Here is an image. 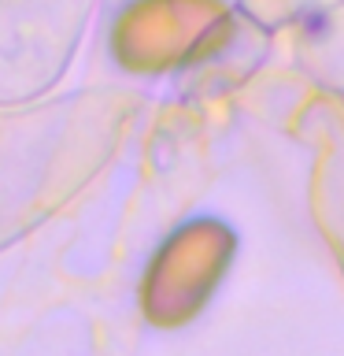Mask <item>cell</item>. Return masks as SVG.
<instances>
[{"label":"cell","instance_id":"obj_1","mask_svg":"<svg viewBox=\"0 0 344 356\" xmlns=\"http://www.w3.org/2000/svg\"><path fill=\"white\" fill-rule=\"evenodd\" d=\"M130 115L133 100L115 89H82L0 115V252L93 182Z\"/></svg>","mask_w":344,"mask_h":356},{"label":"cell","instance_id":"obj_2","mask_svg":"<svg viewBox=\"0 0 344 356\" xmlns=\"http://www.w3.org/2000/svg\"><path fill=\"white\" fill-rule=\"evenodd\" d=\"M96 0H0V104L49 93L71 67Z\"/></svg>","mask_w":344,"mask_h":356},{"label":"cell","instance_id":"obj_3","mask_svg":"<svg viewBox=\"0 0 344 356\" xmlns=\"http://www.w3.org/2000/svg\"><path fill=\"white\" fill-rule=\"evenodd\" d=\"M230 234L218 222H185L152 256L141 286V308L152 327H182L207 305L230 260Z\"/></svg>","mask_w":344,"mask_h":356},{"label":"cell","instance_id":"obj_4","mask_svg":"<svg viewBox=\"0 0 344 356\" xmlns=\"http://www.w3.org/2000/svg\"><path fill=\"white\" fill-rule=\"evenodd\" d=\"M204 15L200 0H137L119 15L111 49L130 71H160L193 44Z\"/></svg>","mask_w":344,"mask_h":356}]
</instances>
